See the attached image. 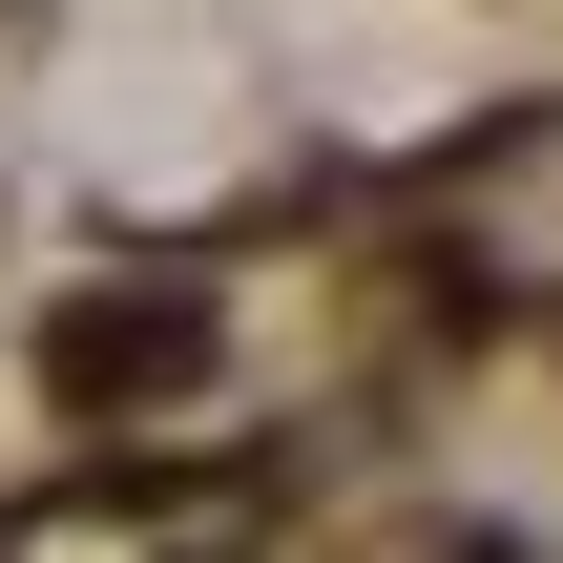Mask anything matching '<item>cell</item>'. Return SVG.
Instances as JSON below:
<instances>
[{
    "label": "cell",
    "instance_id": "obj_1",
    "mask_svg": "<svg viewBox=\"0 0 563 563\" xmlns=\"http://www.w3.org/2000/svg\"><path fill=\"white\" fill-rule=\"evenodd\" d=\"M209 355H230V313L188 272H104V292L42 313V397L63 418H167V397H209Z\"/></svg>",
    "mask_w": 563,
    "mask_h": 563
}]
</instances>
